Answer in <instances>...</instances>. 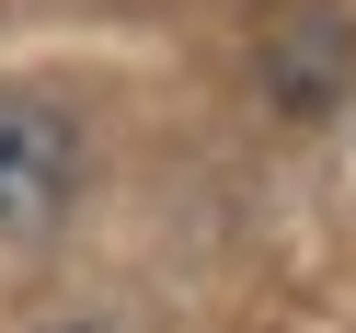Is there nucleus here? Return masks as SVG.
Segmentation results:
<instances>
[{"mask_svg":"<svg viewBox=\"0 0 356 333\" xmlns=\"http://www.w3.org/2000/svg\"><path fill=\"white\" fill-rule=\"evenodd\" d=\"M81 184V127L47 104H0V230H47Z\"/></svg>","mask_w":356,"mask_h":333,"instance_id":"1","label":"nucleus"}]
</instances>
